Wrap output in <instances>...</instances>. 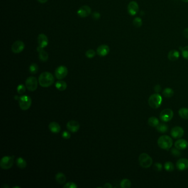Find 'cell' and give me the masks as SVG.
<instances>
[{
  "instance_id": "30",
  "label": "cell",
  "mask_w": 188,
  "mask_h": 188,
  "mask_svg": "<svg viewBox=\"0 0 188 188\" xmlns=\"http://www.w3.org/2000/svg\"><path fill=\"white\" fill-rule=\"evenodd\" d=\"M164 169L167 172H173L174 169V166L171 162H167L164 165Z\"/></svg>"
},
{
  "instance_id": "45",
  "label": "cell",
  "mask_w": 188,
  "mask_h": 188,
  "mask_svg": "<svg viewBox=\"0 0 188 188\" xmlns=\"http://www.w3.org/2000/svg\"><path fill=\"white\" fill-rule=\"evenodd\" d=\"M184 2H185V3H187L188 2V0H182Z\"/></svg>"
},
{
  "instance_id": "40",
  "label": "cell",
  "mask_w": 188,
  "mask_h": 188,
  "mask_svg": "<svg viewBox=\"0 0 188 188\" xmlns=\"http://www.w3.org/2000/svg\"><path fill=\"white\" fill-rule=\"evenodd\" d=\"M92 17L95 20L99 19L100 18V14H99L98 12H94L92 14Z\"/></svg>"
},
{
  "instance_id": "42",
  "label": "cell",
  "mask_w": 188,
  "mask_h": 188,
  "mask_svg": "<svg viewBox=\"0 0 188 188\" xmlns=\"http://www.w3.org/2000/svg\"><path fill=\"white\" fill-rule=\"evenodd\" d=\"M183 36L184 37L188 39V28H185L183 31Z\"/></svg>"
},
{
  "instance_id": "31",
  "label": "cell",
  "mask_w": 188,
  "mask_h": 188,
  "mask_svg": "<svg viewBox=\"0 0 188 188\" xmlns=\"http://www.w3.org/2000/svg\"><path fill=\"white\" fill-rule=\"evenodd\" d=\"M131 182L128 179L122 180L120 183V186L122 188H129L131 187Z\"/></svg>"
},
{
  "instance_id": "43",
  "label": "cell",
  "mask_w": 188,
  "mask_h": 188,
  "mask_svg": "<svg viewBox=\"0 0 188 188\" xmlns=\"http://www.w3.org/2000/svg\"><path fill=\"white\" fill-rule=\"evenodd\" d=\"M104 188H113V187L110 184L106 183L104 185Z\"/></svg>"
},
{
  "instance_id": "7",
  "label": "cell",
  "mask_w": 188,
  "mask_h": 188,
  "mask_svg": "<svg viewBox=\"0 0 188 188\" xmlns=\"http://www.w3.org/2000/svg\"><path fill=\"white\" fill-rule=\"evenodd\" d=\"M173 115V112L170 109H166L161 112L160 118L162 121L168 122L172 119Z\"/></svg>"
},
{
  "instance_id": "15",
  "label": "cell",
  "mask_w": 188,
  "mask_h": 188,
  "mask_svg": "<svg viewBox=\"0 0 188 188\" xmlns=\"http://www.w3.org/2000/svg\"><path fill=\"white\" fill-rule=\"evenodd\" d=\"M177 168L180 171L186 170L188 168V160L186 158H180L176 163Z\"/></svg>"
},
{
  "instance_id": "26",
  "label": "cell",
  "mask_w": 188,
  "mask_h": 188,
  "mask_svg": "<svg viewBox=\"0 0 188 188\" xmlns=\"http://www.w3.org/2000/svg\"><path fill=\"white\" fill-rule=\"evenodd\" d=\"M16 163L18 167L22 169L25 168L27 166V162L22 157L18 158L16 161Z\"/></svg>"
},
{
  "instance_id": "32",
  "label": "cell",
  "mask_w": 188,
  "mask_h": 188,
  "mask_svg": "<svg viewBox=\"0 0 188 188\" xmlns=\"http://www.w3.org/2000/svg\"><path fill=\"white\" fill-rule=\"evenodd\" d=\"M38 71V66L37 64L33 63L29 66V71L32 74H36Z\"/></svg>"
},
{
  "instance_id": "41",
  "label": "cell",
  "mask_w": 188,
  "mask_h": 188,
  "mask_svg": "<svg viewBox=\"0 0 188 188\" xmlns=\"http://www.w3.org/2000/svg\"><path fill=\"white\" fill-rule=\"evenodd\" d=\"M161 90V86L160 85H155V87H154V90H155V91L156 93H158V92H160Z\"/></svg>"
},
{
  "instance_id": "29",
  "label": "cell",
  "mask_w": 188,
  "mask_h": 188,
  "mask_svg": "<svg viewBox=\"0 0 188 188\" xmlns=\"http://www.w3.org/2000/svg\"><path fill=\"white\" fill-rule=\"evenodd\" d=\"M132 23H133L134 26H135L136 28H139L142 26V24H143L142 19L140 17H136L134 19Z\"/></svg>"
},
{
  "instance_id": "24",
  "label": "cell",
  "mask_w": 188,
  "mask_h": 188,
  "mask_svg": "<svg viewBox=\"0 0 188 188\" xmlns=\"http://www.w3.org/2000/svg\"><path fill=\"white\" fill-rule=\"evenodd\" d=\"M179 116L182 118L184 119H188V108H182L179 109Z\"/></svg>"
},
{
  "instance_id": "21",
  "label": "cell",
  "mask_w": 188,
  "mask_h": 188,
  "mask_svg": "<svg viewBox=\"0 0 188 188\" xmlns=\"http://www.w3.org/2000/svg\"><path fill=\"white\" fill-rule=\"evenodd\" d=\"M55 179L58 183L60 184H63L65 183L66 180V177L65 175L63 173H58V174H56Z\"/></svg>"
},
{
  "instance_id": "10",
  "label": "cell",
  "mask_w": 188,
  "mask_h": 188,
  "mask_svg": "<svg viewBox=\"0 0 188 188\" xmlns=\"http://www.w3.org/2000/svg\"><path fill=\"white\" fill-rule=\"evenodd\" d=\"M139 11V6L138 4L135 1H132L127 5V12L130 16H134L138 14Z\"/></svg>"
},
{
  "instance_id": "25",
  "label": "cell",
  "mask_w": 188,
  "mask_h": 188,
  "mask_svg": "<svg viewBox=\"0 0 188 188\" xmlns=\"http://www.w3.org/2000/svg\"><path fill=\"white\" fill-rule=\"evenodd\" d=\"M39 58L41 61L45 62L49 58V55L44 50H43L41 52L39 53Z\"/></svg>"
},
{
  "instance_id": "2",
  "label": "cell",
  "mask_w": 188,
  "mask_h": 188,
  "mask_svg": "<svg viewBox=\"0 0 188 188\" xmlns=\"http://www.w3.org/2000/svg\"><path fill=\"white\" fill-rule=\"evenodd\" d=\"M157 143L158 146L162 149L168 150L172 147L173 141L170 136L168 135H163L158 139Z\"/></svg>"
},
{
  "instance_id": "11",
  "label": "cell",
  "mask_w": 188,
  "mask_h": 188,
  "mask_svg": "<svg viewBox=\"0 0 188 188\" xmlns=\"http://www.w3.org/2000/svg\"><path fill=\"white\" fill-rule=\"evenodd\" d=\"M25 48L24 43L21 41H16L12 45L11 50L14 54H19L23 51Z\"/></svg>"
},
{
  "instance_id": "4",
  "label": "cell",
  "mask_w": 188,
  "mask_h": 188,
  "mask_svg": "<svg viewBox=\"0 0 188 188\" xmlns=\"http://www.w3.org/2000/svg\"><path fill=\"white\" fill-rule=\"evenodd\" d=\"M139 164L144 168L150 167L152 164V159L148 154L143 153L140 155L139 158Z\"/></svg>"
},
{
  "instance_id": "44",
  "label": "cell",
  "mask_w": 188,
  "mask_h": 188,
  "mask_svg": "<svg viewBox=\"0 0 188 188\" xmlns=\"http://www.w3.org/2000/svg\"><path fill=\"white\" fill-rule=\"evenodd\" d=\"M39 2H40L41 4H45L46 2H48V0H37Z\"/></svg>"
},
{
  "instance_id": "12",
  "label": "cell",
  "mask_w": 188,
  "mask_h": 188,
  "mask_svg": "<svg viewBox=\"0 0 188 188\" xmlns=\"http://www.w3.org/2000/svg\"><path fill=\"white\" fill-rule=\"evenodd\" d=\"M92 10L90 6L85 5L81 7L77 12V15L81 18H85L91 14Z\"/></svg>"
},
{
  "instance_id": "17",
  "label": "cell",
  "mask_w": 188,
  "mask_h": 188,
  "mask_svg": "<svg viewBox=\"0 0 188 188\" xmlns=\"http://www.w3.org/2000/svg\"><path fill=\"white\" fill-rule=\"evenodd\" d=\"M80 125L77 121L71 120L67 122V129L72 132H76L80 129Z\"/></svg>"
},
{
  "instance_id": "16",
  "label": "cell",
  "mask_w": 188,
  "mask_h": 188,
  "mask_svg": "<svg viewBox=\"0 0 188 188\" xmlns=\"http://www.w3.org/2000/svg\"><path fill=\"white\" fill-rule=\"evenodd\" d=\"M110 51V48L109 46L105 44L100 45L97 49V53L100 56H105L109 54Z\"/></svg>"
},
{
  "instance_id": "28",
  "label": "cell",
  "mask_w": 188,
  "mask_h": 188,
  "mask_svg": "<svg viewBox=\"0 0 188 188\" xmlns=\"http://www.w3.org/2000/svg\"><path fill=\"white\" fill-rule=\"evenodd\" d=\"M174 94L173 90L169 88H167L164 89L163 92V95L166 98H170L173 97Z\"/></svg>"
},
{
  "instance_id": "9",
  "label": "cell",
  "mask_w": 188,
  "mask_h": 188,
  "mask_svg": "<svg viewBox=\"0 0 188 188\" xmlns=\"http://www.w3.org/2000/svg\"><path fill=\"white\" fill-rule=\"evenodd\" d=\"M68 73L67 67L65 66H60L55 70V75L56 77L58 80H62L66 77Z\"/></svg>"
},
{
  "instance_id": "19",
  "label": "cell",
  "mask_w": 188,
  "mask_h": 188,
  "mask_svg": "<svg viewBox=\"0 0 188 188\" xmlns=\"http://www.w3.org/2000/svg\"><path fill=\"white\" fill-rule=\"evenodd\" d=\"M180 56L179 52L177 50H172L168 54V58L171 61H177Z\"/></svg>"
},
{
  "instance_id": "35",
  "label": "cell",
  "mask_w": 188,
  "mask_h": 188,
  "mask_svg": "<svg viewBox=\"0 0 188 188\" xmlns=\"http://www.w3.org/2000/svg\"><path fill=\"white\" fill-rule=\"evenodd\" d=\"M171 153L175 157H178L181 156V152L180 151V150L176 147L173 148L171 150Z\"/></svg>"
},
{
  "instance_id": "18",
  "label": "cell",
  "mask_w": 188,
  "mask_h": 188,
  "mask_svg": "<svg viewBox=\"0 0 188 188\" xmlns=\"http://www.w3.org/2000/svg\"><path fill=\"white\" fill-rule=\"evenodd\" d=\"M174 146L180 150H183L188 147V142L184 139H179L175 141Z\"/></svg>"
},
{
  "instance_id": "27",
  "label": "cell",
  "mask_w": 188,
  "mask_h": 188,
  "mask_svg": "<svg viewBox=\"0 0 188 188\" xmlns=\"http://www.w3.org/2000/svg\"><path fill=\"white\" fill-rule=\"evenodd\" d=\"M156 129L158 132L161 133H164L168 130V127L165 124H159L156 127Z\"/></svg>"
},
{
  "instance_id": "8",
  "label": "cell",
  "mask_w": 188,
  "mask_h": 188,
  "mask_svg": "<svg viewBox=\"0 0 188 188\" xmlns=\"http://www.w3.org/2000/svg\"><path fill=\"white\" fill-rule=\"evenodd\" d=\"M26 85L28 90L33 92L38 87V81L34 77H29L26 81Z\"/></svg>"
},
{
  "instance_id": "39",
  "label": "cell",
  "mask_w": 188,
  "mask_h": 188,
  "mask_svg": "<svg viewBox=\"0 0 188 188\" xmlns=\"http://www.w3.org/2000/svg\"><path fill=\"white\" fill-rule=\"evenodd\" d=\"M62 136H63V138L65 139H70L71 137V135L68 131H65L63 132Z\"/></svg>"
},
{
  "instance_id": "34",
  "label": "cell",
  "mask_w": 188,
  "mask_h": 188,
  "mask_svg": "<svg viewBox=\"0 0 188 188\" xmlns=\"http://www.w3.org/2000/svg\"><path fill=\"white\" fill-rule=\"evenodd\" d=\"M182 54L183 58L188 60V46H186L182 48Z\"/></svg>"
},
{
  "instance_id": "5",
  "label": "cell",
  "mask_w": 188,
  "mask_h": 188,
  "mask_svg": "<svg viewBox=\"0 0 188 188\" xmlns=\"http://www.w3.org/2000/svg\"><path fill=\"white\" fill-rule=\"evenodd\" d=\"M19 106L23 110H27L31 105V99L28 95H22L19 98Z\"/></svg>"
},
{
  "instance_id": "14",
  "label": "cell",
  "mask_w": 188,
  "mask_h": 188,
  "mask_svg": "<svg viewBox=\"0 0 188 188\" xmlns=\"http://www.w3.org/2000/svg\"><path fill=\"white\" fill-rule=\"evenodd\" d=\"M38 43L41 48L43 49L45 48L49 44V40L47 36L44 34H39L38 37Z\"/></svg>"
},
{
  "instance_id": "6",
  "label": "cell",
  "mask_w": 188,
  "mask_h": 188,
  "mask_svg": "<svg viewBox=\"0 0 188 188\" xmlns=\"http://www.w3.org/2000/svg\"><path fill=\"white\" fill-rule=\"evenodd\" d=\"M14 158L11 156H5L0 162V166L4 169H9L14 164Z\"/></svg>"
},
{
  "instance_id": "36",
  "label": "cell",
  "mask_w": 188,
  "mask_h": 188,
  "mask_svg": "<svg viewBox=\"0 0 188 188\" xmlns=\"http://www.w3.org/2000/svg\"><path fill=\"white\" fill-rule=\"evenodd\" d=\"M17 92L18 93L20 94H23L26 91V87L23 85H19L17 87Z\"/></svg>"
},
{
  "instance_id": "13",
  "label": "cell",
  "mask_w": 188,
  "mask_h": 188,
  "mask_svg": "<svg viewBox=\"0 0 188 188\" xmlns=\"http://www.w3.org/2000/svg\"><path fill=\"white\" fill-rule=\"evenodd\" d=\"M183 129L180 126H175L170 131L171 136L174 139H180L184 135Z\"/></svg>"
},
{
  "instance_id": "33",
  "label": "cell",
  "mask_w": 188,
  "mask_h": 188,
  "mask_svg": "<svg viewBox=\"0 0 188 188\" xmlns=\"http://www.w3.org/2000/svg\"><path fill=\"white\" fill-rule=\"evenodd\" d=\"M95 52L94 50L89 49L86 52H85V56L87 58H94L95 55Z\"/></svg>"
},
{
  "instance_id": "46",
  "label": "cell",
  "mask_w": 188,
  "mask_h": 188,
  "mask_svg": "<svg viewBox=\"0 0 188 188\" xmlns=\"http://www.w3.org/2000/svg\"><path fill=\"white\" fill-rule=\"evenodd\" d=\"M17 98H18V97L17 98V96H16V97H15V99H17Z\"/></svg>"
},
{
  "instance_id": "22",
  "label": "cell",
  "mask_w": 188,
  "mask_h": 188,
  "mask_svg": "<svg viewBox=\"0 0 188 188\" xmlns=\"http://www.w3.org/2000/svg\"><path fill=\"white\" fill-rule=\"evenodd\" d=\"M55 87L59 90L63 91L67 88V83L65 81H58L55 84Z\"/></svg>"
},
{
  "instance_id": "20",
  "label": "cell",
  "mask_w": 188,
  "mask_h": 188,
  "mask_svg": "<svg viewBox=\"0 0 188 188\" xmlns=\"http://www.w3.org/2000/svg\"><path fill=\"white\" fill-rule=\"evenodd\" d=\"M49 129L51 132L54 134H57L60 131L61 127L56 122L53 121L50 123L49 125Z\"/></svg>"
},
{
  "instance_id": "47",
  "label": "cell",
  "mask_w": 188,
  "mask_h": 188,
  "mask_svg": "<svg viewBox=\"0 0 188 188\" xmlns=\"http://www.w3.org/2000/svg\"><path fill=\"white\" fill-rule=\"evenodd\" d=\"M14 188H20L19 187H14Z\"/></svg>"
},
{
  "instance_id": "38",
  "label": "cell",
  "mask_w": 188,
  "mask_h": 188,
  "mask_svg": "<svg viewBox=\"0 0 188 188\" xmlns=\"http://www.w3.org/2000/svg\"><path fill=\"white\" fill-rule=\"evenodd\" d=\"M162 168H163V167H162V164L160 163H156L154 165V169L156 171H158V172L161 171L162 170Z\"/></svg>"
},
{
  "instance_id": "1",
  "label": "cell",
  "mask_w": 188,
  "mask_h": 188,
  "mask_svg": "<svg viewBox=\"0 0 188 188\" xmlns=\"http://www.w3.org/2000/svg\"><path fill=\"white\" fill-rule=\"evenodd\" d=\"M54 78L53 75L49 72L41 73L39 77V83L43 87H48L53 84Z\"/></svg>"
},
{
  "instance_id": "23",
  "label": "cell",
  "mask_w": 188,
  "mask_h": 188,
  "mask_svg": "<svg viewBox=\"0 0 188 188\" xmlns=\"http://www.w3.org/2000/svg\"><path fill=\"white\" fill-rule=\"evenodd\" d=\"M148 124L151 127H157L159 124V120L156 117H150L148 119Z\"/></svg>"
},
{
  "instance_id": "37",
  "label": "cell",
  "mask_w": 188,
  "mask_h": 188,
  "mask_svg": "<svg viewBox=\"0 0 188 188\" xmlns=\"http://www.w3.org/2000/svg\"><path fill=\"white\" fill-rule=\"evenodd\" d=\"M64 188H77V186L76 184L73 182H68L63 186Z\"/></svg>"
},
{
  "instance_id": "3",
  "label": "cell",
  "mask_w": 188,
  "mask_h": 188,
  "mask_svg": "<svg viewBox=\"0 0 188 188\" xmlns=\"http://www.w3.org/2000/svg\"><path fill=\"white\" fill-rule=\"evenodd\" d=\"M148 104L153 109H157L161 105L162 97L160 94L158 93L151 95L148 100Z\"/></svg>"
}]
</instances>
